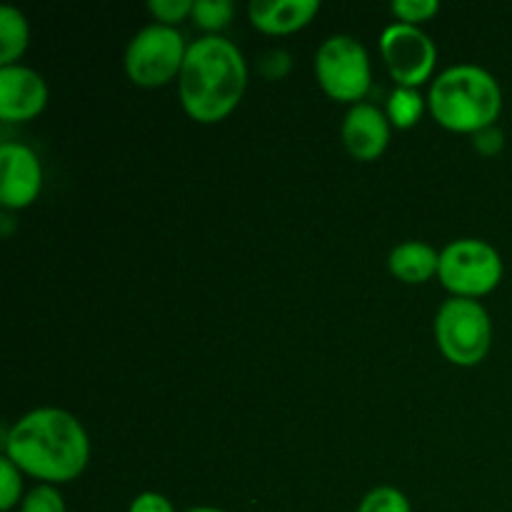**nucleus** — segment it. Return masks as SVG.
Returning <instances> with one entry per match:
<instances>
[{
  "instance_id": "nucleus-8",
  "label": "nucleus",
  "mask_w": 512,
  "mask_h": 512,
  "mask_svg": "<svg viewBox=\"0 0 512 512\" xmlns=\"http://www.w3.org/2000/svg\"><path fill=\"white\" fill-rule=\"evenodd\" d=\"M380 53L400 88H418L433 75L438 50L435 43L415 25L395 23L380 35Z\"/></svg>"
},
{
  "instance_id": "nucleus-17",
  "label": "nucleus",
  "mask_w": 512,
  "mask_h": 512,
  "mask_svg": "<svg viewBox=\"0 0 512 512\" xmlns=\"http://www.w3.org/2000/svg\"><path fill=\"white\" fill-rule=\"evenodd\" d=\"M358 512H413L408 498L398 488H375L360 503Z\"/></svg>"
},
{
  "instance_id": "nucleus-14",
  "label": "nucleus",
  "mask_w": 512,
  "mask_h": 512,
  "mask_svg": "<svg viewBox=\"0 0 512 512\" xmlns=\"http://www.w3.org/2000/svg\"><path fill=\"white\" fill-rule=\"evenodd\" d=\"M30 40L28 20L13 5L0 8V63L15 65V60L25 53Z\"/></svg>"
},
{
  "instance_id": "nucleus-19",
  "label": "nucleus",
  "mask_w": 512,
  "mask_h": 512,
  "mask_svg": "<svg viewBox=\"0 0 512 512\" xmlns=\"http://www.w3.org/2000/svg\"><path fill=\"white\" fill-rule=\"evenodd\" d=\"M440 5L435 0H395L393 13L398 15L400 23L415 25L423 23V20H430L435 13H438Z\"/></svg>"
},
{
  "instance_id": "nucleus-5",
  "label": "nucleus",
  "mask_w": 512,
  "mask_h": 512,
  "mask_svg": "<svg viewBox=\"0 0 512 512\" xmlns=\"http://www.w3.org/2000/svg\"><path fill=\"white\" fill-rule=\"evenodd\" d=\"M438 275L455 298H480L500 285L503 260L485 240H455L440 253Z\"/></svg>"
},
{
  "instance_id": "nucleus-6",
  "label": "nucleus",
  "mask_w": 512,
  "mask_h": 512,
  "mask_svg": "<svg viewBox=\"0 0 512 512\" xmlns=\"http://www.w3.org/2000/svg\"><path fill=\"white\" fill-rule=\"evenodd\" d=\"M185 40L173 25L155 23L140 30L125 50V70L140 88H158L180 75L185 63Z\"/></svg>"
},
{
  "instance_id": "nucleus-15",
  "label": "nucleus",
  "mask_w": 512,
  "mask_h": 512,
  "mask_svg": "<svg viewBox=\"0 0 512 512\" xmlns=\"http://www.w3.org/2000/svg\"><path fill=\"white\" fill-rule=\"evenodd\" d=\"M423 115V95L415 88H398L388 100V118L395 128L410 130Z\"/></svg>"
},
{
  "instance_id": "nucleus-20",
  "label": "nucleus",
  "mask_w": 512,
  "mask_h": 512,
  "mask_svg": "<svg viewBox=\"0 0 512 512\" xmlns=\"http://www.w3.org/2000/svg\"><path fill=\"white\" fill-rule=\"evenodd\" d=\"M20 512H65V503L58 490L50 488V485H38L23 500Z\"/></svg>"
},
{
  "instance_id": "nucleus-25",
  "label": "nucleus",
  "mask_w": 512,
  "mask_h": 512,
  "mask_svg": "<svg viewBox=\"0 0 512 512\" xmlns=\"http://www.w3.org/2000/svg\"><path fill=\"white\" fill-rule=\"evenodd\" d=\"M188 512H223V510H218V508H193Z\"/></svg>"
},
{
  "instance_id": "nucleus-23",
  "label": "nucleus",
  "mask_w": 512,
  "mask_h": 512,
  "mask_svg": "<svg viewBox=\"0 0 512 512\" xmlns=\"http://www.w3.org/2000/svg\"><path fill=\"white\" fill-rule=\"evenodd\" d=\"M128 512H175L170 500L160 493H140L138 498L130 503Z\"/></svg>"
},
{
  "instance_id": "nucleus-18",
  "label": "nucleus",
  "mask_w": 512,
  "mask_h": 512,
  "mask_svg": "<svg viewBox=\"0 0 512 512\" xmlns=\"http://www.w3.org/2000/svg\"><path fill=\"white\" fill-rule=\"evenodd\" d=\"M20 490V468L10 458H0V510H13L20 500Z\"/></svg>"
},
{
  "instance_id": "nucleus-16",
  "label": "nucleus",
  "mask_w": 512,
  "mask_h": 512,
  "mask_svg": "<svg viewBox=\"0 0 512 512\" xmlns=\"http://www.w3.org/2000/svg\"><path fill=\"white\" fill-rule=\"evenodd\" d=\"M233 13L235 5L230 0H193L190 18L200 30L215 33V30H223L233 20Z\"/></svg>"
},
{
  "instance_id": "nucleus-10",
  "label": "nucleus",
  "mask_w": 512,
  "mask_h": 512,
  "mask_svg": "<svg viewBox=\"0 0 512 512\" xmlns=\"http://www.w3.org/2000/svg\"><path fill=\"white\" fill-rule=\"evenodd\" d=\"M48 103V85L35 70L23 65L0 68V118L5 123H23L43 113Z\"/></svg>"
},
{
  "instance_id": "nucleus-9",
  "label": "nucleus",
  "mask_w": 512,
  "mask_h": 512,
  "mask_svg": "<svg viewBox=\"0 0 512 512\" xmlns=\"http://www.w3.org/2000/svg\"><path fill=\"white\" fill-rule=\"evenodd\" d=\"M43 185L40 160L20 143L0 145V203L8 210H23L38 198Z\"/></svg>"
},
{
  "instance_id": "nucleus-24",
  "label": "nucleus",
  "mask_w": 512,
  "mask_h": 512,
  "mask_svg": "<svg viewBox=\"0 0 512 512\" xmlns=\"http://www.w3.org/2000/svg\"><path fill=\"white\" fill-rule=\"evenodd\" d=\"M473 145H475V150L483 155L500 153V150H503V130H498L495 125H490V128L475 133Z\"/></svg>"
},
{
  "instance_id": "nucleus-12",
  "label": "nucleus",
  "mask_w": 512,
  "mask_h": 512,
  "mask_svg": "<svg viewBox=\"0 0 512 512\" xmlns=\"http://www.w3.org/2000/svg\"><path fill=\"white\" fill-rule=\"evenodd\" d=\"M318 10V0H253L248 5L255 28L270 35H288L305 28Z\"/></svg>"
},
{
  "instance_id": "nucleus-13",
  "label": "nucleus",
  "mask_w": 512,
  "mask_h": 512,
  "mask_svg": "<svg viewBox=\"0 0 512 512\" xmlns=\"http://www.w3.org/2000/svg\"><path fill=\"white\" fill-rule=\"evenodd\" d=\"M390 273L398 280L410 285L428 283L433 275H438L440 268V255L435 253V248H430L428 243H420V240H410V243L398 245V248L390 253Z\"/></svg>"
},
{
  "instance_id": "nucleus-21",
  "label": "nucleus",
  "mask_w": 512,
  "mask_h": 512,
  "mask_svg": "<svg viewBox=\"0 0 512 512\" xmlns=\"http://www.w3.org/2000/svg\"><path fill=\"white\" fill-rule=\"evenodd\" d=\"M148 10L163 20V25H173L193 13V0H150Z\"/></svg>"
},
{
  "instance_id": "nucleus-3",
  "label": "nucleus",
  "mask_w": 512,
  "mask_h": 512,
  "mask_svg": "<svg viewBox=\"0 0 512 512\" xmlns=\"http://www.w3.org/2000/svg\"><path fill=\"white\" fill-rule=\"evenodd\" d=\"M428 105L433 118L455 133H480L503 110L500 85L478 65H453L435 78Z\"/></svg>"
},
{
  "instance_id": "nucleus-2",
  "label": "nucleus",
  "mask_w": 512,
  "mask_h": 512,
  "mask_svg": "<svg viewBox=\"0 0 512 512\" xmlns=\"http://www.w3.org/2000/svg\"><path fill=\"white\" fill-rule=\"evenodd\" d=\"M248 85L245 58L230 40L205 35L188 45L180 70V103L198 123H218L240 103Z\"/></svg>"
},
{
  "instance_id": "nucleus-1",
  "label": "nucleus",
  "mask_w": 512,
  "mask_h": 512,
  "mask_svg": "<svg viewBox=\"0 0 512 512\" xmlns=\"http://www.w3.org/2000/svg\"><path fill=\"white\" fill-rule=\"evenodd\" d=\"M5 458L45 483H70L85 470L90 443L83 425L58 408H40L3 435Z\"/></svg>"
},
{
  "instance_id": "nucleus-7",
  "label": "nucleus",
  "mask_w": 512,
  "mask_h": 512,
  "mask_svg": "<svg viewBox=\"0 0 512 512\" xmlns=\"http://www.w3.org/2000/svg\"><path fill=\"white\" fill-rule=\"evenodd\" d=\"M315 75L330 98L355 103L370 90L368 50L350 35H333L315 55Z\"/></svg>"
},
{
  "instance_id": "nucleus-11",
  "label": "nucleus",
  "mask_w": 512,
  "mask_h": 512,
  "mask_svg": "<svg viewBox=\"0 0 512 512\" xmlns=\"http://www.w3.org/2000/svg\"><path fill=\"white\" fill-rule=\"evenodd\" d=\"M343 143L353 158H380L390 143L388 118L375 105L355 103L343 120Z\"/></svg>"
},
{
  "instance_id": "nucleus-4",
  "label": "nucleus",
  "mask_w": 512,
  "mask_h": 512,
  "mask_svg": "<svg viewBox=\"0 0 512 512\" xmlns=\"http://www.w3.org/2000/svg\"><path fill=\"white\" fill-rule=\"evenodd\" d=\"M435 340L453 365L473 368L483 363L493 340L488 310L473 298L445 300L435 315Z\"/></svg>"
},
{
  "instance_id": "nucleus-22",
  "label": "nucleus",
  "mask_w": 512,
  "mask_h": 512,
  "mask_svg": "<svg viewBox=\"0 0 512 512\" xmlns=\"http://www.w3.org/2000/svg\"><path fill=\"white\" fill-rule=\"evenodd\" d=\"M260 70H263V75L268 80L283 78V75L290 70V55L285 53V50H273V53H268L263 58Z\"/></svg>"
}]
</instances>
